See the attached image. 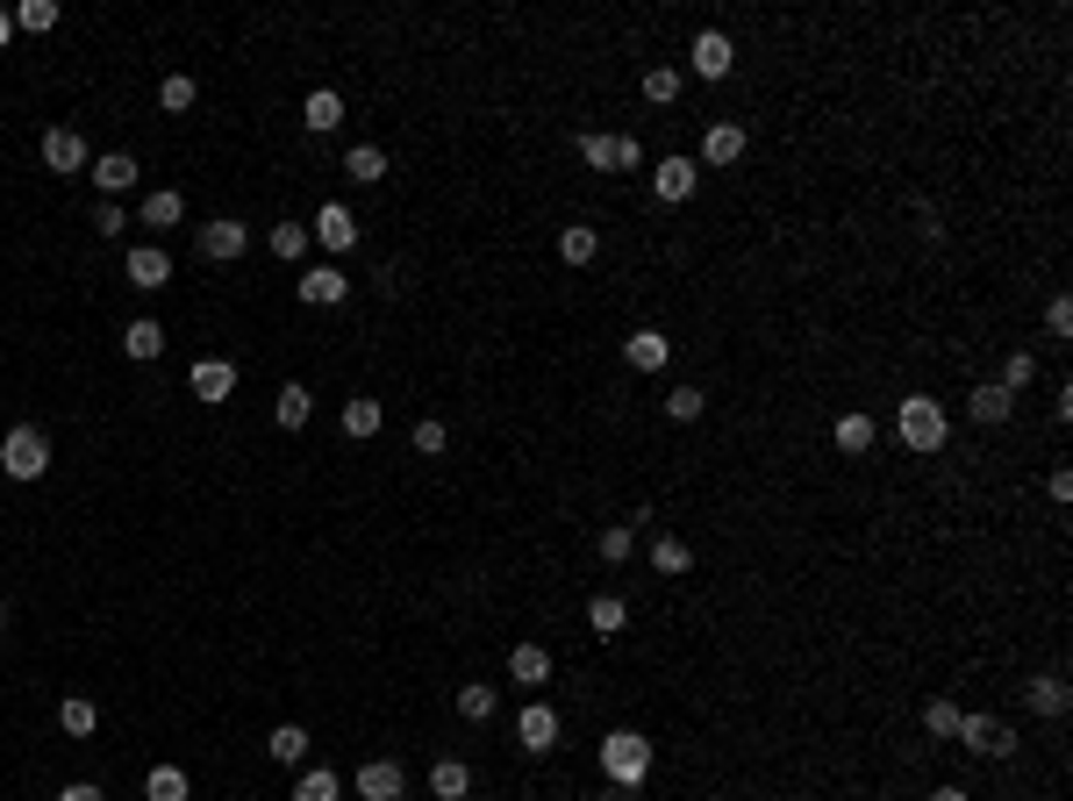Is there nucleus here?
<instances>
[{
    "label": "nucleus",
    "mask_w": 1073,
    "mask_h": 801,
    "mask_svg": "<svg viewBox=\"0 0 1073 801\" xmlns=\"http://www.w3.org/2000/svg\"><path fill=\"white\" fill-rule=\"evenodd\" d=\"M308 415H315V394H308L301 380H286L280 394H272V422H280V430H301Z\"/></svg>",
    "instance_id": "obj_20"
},
{
    "label": "nucleus",
    "mask_w": 1073,
    "mask_h": 801,
    "mask_svg": "<svg viewBox=\"0 0 1073 801\" xmlns=\"http://www.w3.org/2000/svg\"><path fill=\"white\" fill-rule=\"evenodd\" d=\"M580 165H587V172H616V136L587 129V136H580Z\"/></svg>",
    "instance_id": "obj_37"
},
{
    "label": "nucleus",
    "mask_w": 1073,
    "mask_h": 801,
    "mask_svg": "<svg viewBox=\"0 0 1073 801\" xmlns=\"http://www.w3.org/2000/svg\"><path fill=\"white\" fill-rule=\"evenodd\" d=\"M187 773L179 766H150V780H144V801H187Z\"/></svg>",
    "instance_id": "obj_34"
},
{
    "label": "nucleus",
    "mask_w": 1073,
    "mask_h": 801,
    "mask_svg": "<svg viewBox=\"0 0 1073 801\" xmlns=\"http://www.w3.org/2000/svg\"><path fill=\"white\" fill-rule=\"evenodd\" d=\"M601 773H609V788L638 794L644 780H652V737H638V730H609V737H601Z\"/></svg>",
    "instance_id": "obj_1"
},
{
    "label": "nucleus",
    "mask_w": 1073,
    "mask_h": 801,
    "mask_svg": "<svg viewBox=\"0 0 1073 801\" xmlns=\"http://www.w3.org/2000/svg\"><path fill=\"white\" fill-rule=\"evenodd\" d=\"M344 794V780L329 773V766H315V773H301V788H294V801H337Z\"/></svg>",
    "instance_id": "obj_40"
},
{
    "label": "nucleus",
    "mask_w": 1073,
    "mask_h": 801,
    "mask_svg": "<svg viewBox=\"0 0 1073 801\" xmlns=\"http://www.w3.org/2000/svg\"><path fill=\"white\" fill-rule=\"evenodd\" d=\"M558 259H566V265H595L601 259V236L587 230V222H572V230H558Z\"/></svg>",
    "instance_id": "obj_30"
},
{
    "label": "nucleus",
    "mask_w": 1073,
    "mask_h": 801,
    "mask_svg": "<svg viewBox=\"0 0 1073 801\" xmlns=\"http://www.w3.org/2000/svg\"><path fill=\"white\" fill-rule=\"evenodd\" d=\"M0 637H8V609H0Z\"/></svg>",
    "instance_id": "obj_55"
},
{
    "label": "nucleus",
    "mask_w": 1073,
    "mask_h": 801,
    "mask_svg": "<svg viewBox=\"0 0 1073 801\" xmlns=\"http://www.w3.org/2000/svg\"><path fill=\"white\" fill-rule=\"evenodd\" d=\"M459 716L465 723H487L494 716V687H459Z\"/></svg>",
    "instance_id": "obj_44"
},
{
    "label": "nucleus",
    "mask_w": 1073,
    "mask_h": 801,
    "mask_svg": "<svg viewBox=\"0 0 1073 801\" xmlns=\"http://www.w3.org/2000/svg\"><path fill=\"white\" fill-rule=\"evenodd\" d=\"M401 788H408L401 759H366L358 766V801H401Z\"/></svg>",
    "instance_id": "obj_8"
},
{
    "label": "nucleus",
    "mask_w": 1073,
    "mask_h": 801,
    "mask_svg": "<svg viewBox=\"0 0 1073 801\" xmlns=\"http://www.w3.org/2000/svg\"><path fill=\"white\" fill-rule=\"evenodd\" d=\"M909 215H916V236H924V244H938V236H945V222H938V208H930V201H916Z\"/></svg>",
    "instance_id": "obj_48"
},
{
    "label": "nucleus",
    "mask_w": 1073,
    "mask_h": 801,
    "mask_svg": "<svg viewBox=\"0 0 1073 801\" xmlns=\"http://www.w3.org/2000/svg\"><path fill=\"white\" fill-rule=\"evenodd\" d=\"M966 408H974V422H988V430H1002V422L1017 415V394H1009V387H995V380H980V387H974V401H966Z\"/></svg>",
    "instance_id": "obj_16"
},
{
    "label": "nucleus",
    "mask_w": 1073,
    "mask_h": 801,
    "mask_svg": "<svg viewBox=\"0 0 1073 801\" xmlns=\"http://www.w3.org/2000/svg\"><path fill=\"white\" fill-rule=\"evenodd\" d=\"M123 272H129V286H144V294H158V286H172V259H165L158 244H136Z\"/></svg>",
    "instance_id": "obj_11"
},
{
    "label": "nucleus",
    "mask_w": 1073,
    "mask_h": 801,
    "mask_svg": "<svg viewBox=\"0 0 1073 801\" xmlns=\"http://www.w3.org/2000/svg\"><path fill=\"white\" fill-rule=\"evenodd\" d=\"M408 444H415V459H436L451 436H444V422H415V436H408Z\"/></svg>",
    "instance_id": "obj_46"
},
{
    "label": "nucleus",
    "mask_w": 1073,
    "mask_h": 801,
    "mask_svg": "<svg viewBox=\"0 0 1073 801\" xmlns=\"http://www.w3.org/2000/svg\"><path fill=\"white\" fill-rule=\"evenodd\" d=\"M193 101H201V86H193L187 72H165V80H158V108H165V115H187Z\"/></svg>",
    "instance_id": "obj_32"
},
{
    "label": "nucleus",
    "mask_w": 1073,
    "mask_h": 801,
    "mask_svg": "<svg viewBox=\"0 0 1073 801\" xmlns=\"http://www.w3.org/2000/svg\"><path fill=\"white\" fill-rule=\"evenodd\" d=\"M1031 380H1038V358H1031V351H1009V358H1002V380H995V387H1009V394H1023Z\"/></svg>",
    "instance_id": "obj_41"
},
{
    "label": "nucleus",
    "mask_w": 1073,
    "mask_h": 801,
    "mask_svg": "<svg viewBox=\"0 0 1073 801\" xmlns=\"http://www.w3.org/2000/svg\"><path fill=\"white\" fill-rule=\"evenodd\" d=\"M8 36H14V14H8V8H0V51H8Z\"/></svg>",
    "instance_id": "obj_52"
},
{
    "label": "nucleus",
    "mask_w": 1073,
    "mask_h": 801,
    "mask_svg": "<svg viewBox=\"0 0 1073 801\" xmlns=\"http://www.w3.org/2000/svg\"><path fill=\"white\" fill-rule=\"evenodd\" d=\"M265 759L272 766H301L308 759V730H301V723H280V730L265 737Z\"/></svg>",
    "instance_id": "obj_23"
},
{
    "label": "nucleus",
    "mask_w": 1073,
    "mask_h": 801,
    "mask_svg": "<svg viewBox=\"0 0 1073 801\" xmlns=\"http://www.w3.org/2000/svg\"><path fill=\"white\" fill-rule=\"evenodd\" d=\"M14 29H29V36H51V29H57V0H22V8H14Z\"/></svg>",
    "instance_id": "obj_36"
},
{
    "label": "nucleus",
    "mask_w": 1073,
    "mask_h": 801,
    "mask_svg": "<svg viewBox=\"0 0 1073 801\" xmlns=\"http://www.w3.org/2000/svg\"><path fill=\"white\" fill-rule=\"evenodd\" d=\"M630 530H638V523H609V530H601V558H609V566L630 558Z\"/></svg>",
    "instance_id": "obj_45"
},
{
    "label": "nucleus",
    "mask_w": 1073,
    "mask_h": 801,
    "mask_svg": "<svg viewBox=\"0 0 1073 801\" xmlns=\"http://www.w3.org/2000/svg\"><path fill=\"white\" fill-rule=\"evenodd\" d=\"M144 222H150V230H179V222H187V193H179V187L144 193Z\"/></svg>",
    "instance_id": "obj_21"
},
{
    "label": "nucleus",
    "mask_w": 1073,
    "mask_h": 801,
    "mask_svg": "<svg viewBox=\"0 0 1073 801\" xmlns=\"http://www.w3.org/2000/svg\"><path fill=\"white\" fill-rule=\"evenodd\" d=\"M508 673H516L523 687H544V679H551V652H544V644H516V652H508Z\"/></svg>",
    "instance_id": "obj_26"
},
{
    "label": "nucleus",
    "mask_w": 1073,
    "mask_h": 801,
    "mask_svg": "<svg viewBox=\"0 0 1073 801\" xmlns=\"http://www.w3.org/2000/svg\"><path fill=\"white\" fill-rule=\"evenodd\" d=\"M94 702H86V694H65V702H57V730L65 737H94Z\"/></svg>",
    "instance_id": "obj_33"
},
{
    "label": "nucleus",
    "mask_w": 1073,
    "mask_h": 801,
    "mask_svg": "<svg viewBox=\"0 0 1073 801\" xmlns=\"http://www.w3.org/2000/svg\"><path fill=\"white\" fill-rule=\"evenodd\" d=\"M694 187H702V172H694L687 158H659L652 165V193H659V201H694Z\"/></svg>",
    "instance_id": "obj_10"
},
{
    "label": "nucleus",
    "mask_w": 1073,
    "mask_h": 801,
    "mask_svg": "<svg viewBox=\"0 0 1073 801\" xmlns=\"http://www.w3.org/2000/svg\"><path fill=\"white\" fill-rule=\"evenodd\" d=\"M873 415H838V451H873Z\"/></svg>",
    "instance_id": "obj_38"
},
{
    "label": "nucleus",
    "mask_w": 1073,
    "mask_h": 801,
    "mask_svg": "<svg viewBox=\"0 0 1073 801\" xmlns=\"http://www.w3.org/2000/svg\"><path fill=\"white\" fill-rule=\"evenodd\" d=\"M959 716H966V708L945 702V694H938V702H924V737H959Z\"/></svg>",
    "instance_id": "obj_35"
},
{
    "label": "nucleus",
    "mask_w": 1073,
    "mask_h": 801,
    "mask_svg": "<svg viewBox=\"0 0 1073 801\" xmlns=\"http://www.w3.org/2000/svg\"><path fill=\"white\" fill-rule=\"evenodd\" d=\"M315 244H323V251H337V259H344V251H351L358 244V215H351V208H344V201H329L323 208V215H315Z\"/></svg>",
    "instance_id": "obj_9"
},
{
    "label": "nucleus",
    "mask_w": 1073,
    "mask_h": 801,
    "mask_svg": "<svg viewBox=\"0 0 1073 801\" xmlns=\"http://www.w3.org/2000/svg\"><path fill=\"white\" fill-rule=\"evenodd\" d=\"M601 801H630V794H623V788H609V794H601Z\"/></svg>",
    "instance_id": "obj_54"
},
{
    "label": "nucleus",
    "mask_w": 1073,
    "mask_h": 801,
    "mask_svg": "<svg viewBox=\"0 0 1073 801\" xmlns=\"http://www.w3.org/2000/svg\"><path fill=\"white\" fill-rule=\"evenodd\" d=\"M895 430H902V444H909V451H945L951 422H945V408L930 401V394H909V401L895 408Z\"/></svg>",
    "instance_id": "obj_3"
},
{
    "label": "nucleus",
    "mask_w": 1073,
    "mask_h": 801,
    "mask_svg": "<svg viewBox=\"0 0 1073 801\" xmlns=\"http://www.w3.org/2000/svg\"><path fill=\"white\" fill-rule=\"evenodd\" d=\"M380 422H387V408L372 401V394L344 401V436H358V444H366V436H380Z\"/></svg>",
    "instance_id": "obj_24"
},
{
    "label": "nucleus",
    "mask_w": 1073,
    "mask_h": 801,
    "mask_svg": "<svg viewBox=\"0 0 1073 801\" xmlns=\"http://www.w3.org/2000/svg\"><path fill=\"white\" fill-rule=\"evenodd\" d=\"M687 65L702 72V80H730V65H737V43L723 36V29H702V36H694V51H687Z\"/></svg>",
    "instance_id": "obj_6"
},
{
    "label": "nucleus",
    "mask_w": 1073,
    "mask_h": 801,
    "mask_svg": "<svg viewBox=\"0 0 1073 801\" xmlns=\"http://www.w3.org/2000/svg\"><path fill=\"white\" fill-rule=\"evenodd\" d=\"M0 473H8V479H43V473H51V436H43L36 422L8 430V436H0Z\"/></svg>",
    "instance_id": "obj_2"
},
{
    "label": "nucleus",
    "mask_w": 1073,
    "mask_h": 801,
    "mask_svg": "<svg viewBox=\"0 0 1073 801\" xmlns=\"http://www.w3.org/2000/svg\"><path fill=\"white\" fill-rule=\"evenodd\" d=\"M344 294H351V280H344L337 265H315L308 280H301V301H308V308H344Z\"/></svg>",
    "instance_id": "obj_13"
},
{
    "label": "nucleus",
    "mask_w": 1073,
    "mask_h": 801,
    "mask_svg": "<svg viewBox=\"0 0 1073 801\" xmlns=\"http://www.w3.org/2000/svg\"><path fill=\"white\" fill-rule=\"evenodd\" d=\"M1023 702H1031L1038 716H1066V708H1073V694H1066V679H1060V673H1031Z\"/></svg>",
    "instance_id": "obj_19"
},
{
    "label": "nucleus",
    "mask_w": 1073,
    "mask_h": 801,
    "mask_svg": "<svg viewBox=\"0 0 1073 801\" xmlns=\"http://www.w3.org/2000/svg\"><path fill=\"white\" fill-rule=\"evenodd\" d=\"M123 351L136 358V366H150V358H158V351H165V329H158V323H150V315H136V323L123 329Z\"/></svg>",
    "instance_id": "obj_25"
},
{
    "label": "nucleus",
    "mask_w": 1073,
    "mask_h": 801,
    "mask_svg": "<svg viewBox=\"0 0 1073 801\" xmlns=\"http://www.w3.org/2000/svg\"><path fill=\"white\" fill-rule=\"evenodd\" d=\"M430 794L436 801H465V794H473V773H465L459 759H436L430 766Z\"/></svg>",
    "instance_id": "obj_27"
},
{
    "label": "nucleus",
    "mask_w": 1073,
    "mask_h": 801,
    "mask_svg": "<svg viewBox=\"0 0 1073 801\" xmlns=\"http://www.w3.org/2000/svg\"><path fill=\"white\" fill-rule=\"evenodd\" d=\"M516 737H523V751H551L558 745V708L551 702H530L516 716Z\"/></svg>",
    "instance_id": "obj_12"
},
{
    "label": "nucleus",
    "mask_w": 1073,
    "mask_h": 801,
    "mask_svg": "<svg viewBox=\"0 0 1073 801\" xmlns=\"http://www.w3.org/2000/svg\"><path fill=\"white\" fill-rule=\"evenodd\" d=\"M623 358H630V366H638V372H659V366H666V358H673V337H666V329H630Z\"/></svg>",
    "instance_id": "obj_14"
},
{
    "label": "nucleus",
    "mask_w": 1073,
    "mask_h": 801,
    "mask_svg": "<svg viewBox=\"0 0 1073 801\" xmlns=\"http://www.w3.org/2000/svg\"><path fill=\"white\" fill-rule=\"evenodd\" d=\"M930 801H974V794H966V788H938V794H930Z\"/></svg>",
    "instance_id": "obj_53"
},
{
    "label": "nucleus",
    "mask_w": 1073,
    "mask_h": 801,
    "mask_svg": "<svg viewBox=\"0 0 1073 801\" xmlns=\"http://www.w3.org/2000/svg\"><path fill=\"white\" fill-rule=\"evenodd\" d=\"M57 801H108V794H101L94 780H65V788H57Z\"/></svg>",
    "instance_id": "obj_51"
},
{
    "label": "nucleus",
    "mask_w": 1073,
    "mask_h": 801,
    "mask_svg": "<svg viewBox=\"0 0 1073 801\" xmlns=\"http://www.w3.org/2000/svg\"><path fill=\"white\" fill-rule=\"evenodd\" d=\"M344 172H351L358 187H380V179H387V150H380V144H351V158H344Z\"/></svg>",
    "instance_id": "obj_31"
},
{
    "label": "nucleus",
    "mask_w": 1073,
    "mask_h": 801,
    "mask_svg": "<svg viewBox=\"0 0 1073 801\" xmlns=\"http://www.w3.org/2000/svg\"><path fill=\"white\" fill-rule=\"evenodd\" d=\"M959 745L974 751V759H1009V751H1017V730H1009L1002 716H959Z\"/></svg>",
    "instance_id": "obj_4"
},
{
    "label": "nucleus",
    "mask_w": 1073,
    "mask_h": 801,
    "mask_svg": "<svg viewBox=\"0 0 1073 801\" xmlns=\"http://www.w3.org/2000/svg\"><path fill=\"white\" fill-rule=\"evenodd\" d=\"M587 630H595V637H623V630H630V601L623 594H595V601H587Z\"/></svg>",
    "instance_id": "obj_18"
},
{
    "label": "nucleus",
    "mask_w": 1073,
    "mask_h": 801,
    "mask_svg": "<svg viewBox=\"0 0 1073 801\" xmlns=\"http://www.w3.org/2000/svg\"><path fill=\"white\" fill-rule=\"evenodd\" d=\"M301 123H308L315 136H329V129H344V94H308V108H301Z\"/></svg>",
    "instance_id": "obj_28"
},
{
    "label": "nucleus",
    "mask_w": 1073,
    "mask_h": 801,
    "mask_svg": "<svg viewBox=\"0 0 1073 801\" xmlns=\"http://www.w3.org/2000/svg\"><path fill=\"white\" fill-rule=\"evenodd\" d=\"M702 158H708V165H737V158H745V129H737V123H708Z\"/></svg>",
    "instance_id": "obj_22"
},
{
    "label": "nucleus",
    "mask_w": 1073,
    "mask_h": 801,
    "mask_svg": "<svg viewBox=\"0 0 1073 801\" xmlns=\"http://www.w3.org/2000/svg\"><path fill=\"white\" fill-rule=\"evenodd\" d=\"M244 244H251V230H244V222H236V215L208 222V230L193 236V251H201L208 265H236V259H244Z\"/></svg>",
    "instance_id": "obj_5"
},
{
    "label": "nucleus",
    "mask_w": 1073,
    "mask_h": 801,
    "mask_svg": "<svg viewBox=\"0 0 1073 801\" xmlns=\"http://www.w3.org/2000/svg\"><path fill=\"white\" fill-rule=\"evenodd\" d=\"M616 165H623V172H638V165H644V144H638V136H616Z\"/></svg>",
    "instance_id": "obj_50"
},
{
    "label": "nucleus",
    "mask_w": 1073,
    "mask_h": 801,
    "mask_svg": "<svg viewBox=\"0 0 1073 801\" xmlns=\"http://www.w3.org/2000/svg\"><path fill=\"white\" fill-rule=\"evenodd\" d=\"M652 566H659V572H673V580H680V572H694V551H687L680 537H659V544H652Z\"/></svg>",
    "instance_id": "obj_39"
},
{
    "label": "nucleus",
    "mask_w": 1073,
    "mask_h": 801,
    "mask_svg": "<svg viewBox=\"0 0 1073 801\" xmlns=\"http://www.w3.org/2000/svg\"><path fill=\"white\" fill-rule=\"evenodd\" d=\"M1045 329H1052V337H1073V301H1066V294L1045 308Z\"/></svg>",
    "instance_id": "obj_49"
},
{
    "label": "nucleus",
    "mask_w": 1073,
    "mask_h": 801,
    "mask_svg": "<svg viewBox=\"0 0 1073 801\" xmlns=\"http://www.w3.org/2000/svg\"><path fill=\"white\" fill-rule=\"evenodd\" d=\"M193 394H201V401H230L236 394V366H230V358H201V366H193Z\"/></svg>",
    "instance_id": "obj_17"
},
{
    "label": "nucleus",
    "mask_w": 1073,
    "mask_h": 801,
    "mask_svg": "<svg viewBox=\"0 0 1073 801\" xmlns=\"http://www.w3.org/2000/svg\"><path fill=\"white\" fill-rule=\"evenodd\" d=\"M86 172H94V187L108 193V201H115V193H129V187H136V158H129V150H108V158H94Z\"/></svg>",
    "instance_id": "obj_15"
},
{
    "label": "nucleus",
    "mask_w": 1073,
    "mask_h": 801,
    "mask_svg": "<svg viewBox=\"0 0 1073 801\" xmlns=\"http://www.w3.org/2000/svg\"><path fill=\"white\" fill-rule=\"evenodd\" d=\"M644 101H659V108L680 101V72L673 65H652V72H644Z\"/></svg>",
    "instance_id": "obj_43"
},
{
    "label": "nucleus",
    "mask_w": 1073,
    "mask_h": 801,
    "mask_svg": "<svg viewBox=\"0 0 1073 801\" xmlns=\"http://www.w3.org/2000/svg\"><path fill=\"white\" fill-rule=\"evenodd\" d=\"M265 251H272L280 265L308 259V230H301V222H272V230H265Z\"/></svg>",
    "instance_id": "obj_29"
},
{
    "label": "nucleus",
    "mask_w": 1073,
    "mask_h": 801,
    "mask_svg": "<svg viewBox=\"0 0 1073 801\" xmlns=\"http://www.w3.org/2000/svg\"><path fill=\"white\" fill-rule=\"evenodd\" d=\"M702 408H708L702 387H673V394H666V415L673 422H702Z\"/></svg>",
    "instance_id": "obj_42"
},
{
    "label": "nucleus",
    "mask_w": 1073,
    "mask_h": 801,
    "mask_svg": "<svg viewBox=\"0 0 1073 801\" xmlns=\"http://www.w3.org/2000/svg\"><path fill=\"white\" fill-rule=\"evenodd\" d=\"M43 165H51L57 179H72V172H86V136L80 129H43Z\"/></svg>",
    "instance_id": "obj_7"
},
{
    "label": "nucleus",
    "mask_w": 1073,
    "mask_h": 801,
    "mask_svg": "<svg viewBox=\"0 0 1073 801\" xmlns=\"http://www.w3.org/2000/svg\"><path fill=\"white\" fill-rule=\"evenodd\" d=\"M94 230H101V236H108V244H115V236H123V230H129V215H123V201H101V208H94Z\"/></svg>",
    "instance_id": "obj_47"
}]
</instances>
